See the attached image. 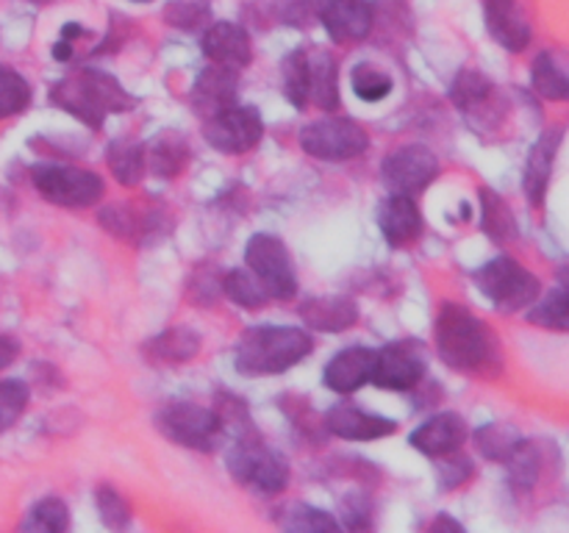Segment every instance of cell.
I'll use <instances>...</instances> for the list:
<instances>
[{
  "instance_id": "9a60e30c",
  "label": "cell",
  "mask_w": 569,
  "mask_h": 533,
  "mask_svg": "<svg viewBox=\"0 0 569 533\" xmlns=\"http://www.w3.org/2000/svg\"><path fill=\"white\" fill-rule=\"evenodd\" d=\"M467 439V425L459 414L445 411L431 416L411 433V447L420 450L428 459H445L450 453H459Z\"/></svg>"
},
{
  "instance_id": "60d3db41",
  "label": "cell",
  "mask_w": 569,
  "mask_h": 533,
  "mask_svg": "<svg viewBox=\"0 0 569 533\" xmlns=\"http://www.w3.org/2000/svg\"><path fill=\"white\" fill-rule=\"evenodd\" d=\"M278 17L287 26L309 28L315 17H320V0H278Z\"/></svg>"
},
{
  "instance_id": "bcb514c9",
  "label": "cell",
  "mask_w": 569,
  "mask_h": 533,
  "mask_svg": "<svg viewBox=\"0 0 569 533\" xmlns=\"http://www.w3.org/2000/svg\"><path fill=\"white\" fill-rule=\"evenodd\" d=\"M559 278H561V283H565V286L569 289V264L561 266V270H559Z\"/></svg>"
},
{
  "instance_id": "d6986e66",
  "label": "cell",
  "mask_w": 569,
  "mask_h": 533,
  "mask_svg": "<svg viewBox=\"0 0 569 533\" xmlns=\"http://www.w3.org/2000/svg\"><path fill=\"white\" fill-rule=\"evenodd\" d=\"M372 366H376V350L370 348H348L328 361L322 372V383L337 394H350L372 381Z\"/></svg>"
},
{
  "instance_id": "8fae6325",
  "label": "cell",
  "mask_w": 569,
  "mask_h": 533,
  "mask_svg": "<svg viewBox=\"0 0 569 533\" xmlns=\"http://www.w3.org/2000/svg\"><path fill=\"white\" fill-rule=\"evenodd\" d=\"M439 175V159L426 144H403L392 150L381 164V178L392 194H417Z\"/></svg>"
},
{
  "instance_id": "ac0fdd59",
  "label": "cell",
  "mask_w": 569,
  "mask_h": 533,
  "mask_svg": "<svg viewBox=\"0 0 569 533\" xmlns=\"http://www.w3.org/2000/svg\"><path fill=\"white\" fill-rule=\"evenodd\" d=\"M561 139H565V131L561 128H550L542 137L537 139V144L531 148L526 161V175H522V189H526L531 205H542L545 194H548L550 175H553L556 155H559Z\"/></svg>"
},
{
  "instance_id": "8d00e7d4",
  "label": "cell",
  "mask_w": 569,
  "mask_h": 533,
  "mask_svg": "<svg viewBox=\"0 0 569 533\" xmlns=\"http://www.w3.org/2000/svg\"><path fill=\"white\" fill-rule=\"evenodd\" d=\"M31 103V87L26 78L11 67L0 64V120L22 114Z\"/></svg>"
},
{
  "instance_id": "7402d4cb",
  "label": "cell",
  "mask_w": 569,
  "mask_h": 533,
  "mask_svg": "<svg viewBox=\"0 0 569 533\" xmlns=\"http://www.w3.org/2000/svg\"><path fill=\"white\" fill-rule=\"evenodd\" d=\"M306 328L322 333L348 331L359 320V305L350 298H311L300 305Z\"/></svg>"
},
{
  "instance_id": "ee69618b",
  "label": "cell",
  "mask_w": 569,
  "mask_h": 533,
  "mask_svg": "<svg viewBox=\"0 0 569 533\" xmlns=\"http://www.w3.org/2000/svg\"><path fill=\"white\" fill-rule=\"evenodd\" d=\"M17 355H20V342L14 336H0V370L14 364Z\"/></svg>"
},
{
  "instance_id": "d590c367",
  "label": "cell",
  "mask_w": 569,
  "mask_h": 533,
  "mask_svg": "<svg viewBox=\"0 0 569 533\" xmlns=\"http://www.w3.org/2000/svg\"><path fill=\"white\" fill-rule=\"evenodd\" d=\"M517 442H520V433L511 425H506V422H492V425L476 431L478 453L489 461H500V464L509 459L511 450L517 447Z\"/></svg>"
},
{
  "instance_id": "e0dca14e",
  "label": "cell",
  "mask_w": 569,
  "mask_h": 533,
  "mask_svg": "<svg viewBox=\"0 0 569 533\" xmlns=\"http://www.w3.org/2000/svg\"><path fill=\"white\" fill-rule=\"evenodd\" d=\"M487 28L500 48L522 53L531 44V22L517 0H487Z\"/></svg>"
},
{
  "instance_id": "ffe728a7",
  "label": "cell",
  "mask_w": 569,
  "mask_h": 533,
  "mask_svg": "<svg viewBox=\"0 0 569 533\" xmlns=\"http://www.w3.org/2000/svg\"><path fill=\"white\" fill-rule=\"evenodd\" d=\"M378 225L392 248H406L422 233L420 205L411 194H389L378 211Z\"/></svg>"
},
{
  "instance_id": "f35d334b",
  "label": "cell",
  "mask_w": 569,
  "mask_h": 533,
  "mask_svg": "<svg viewBox=\"0 0 569 533\" xmlns=\"http://www.w3.org/2000/svg\"><path fill=\"white\" fill-rule=\"evenodd\" d=\"M28 400H31V392H28L26 383L0 381V433L14 428V422L22 416V411L28 409Z\"/></svg>"
},
{
  "instance_id": "9c48e42d",
  "label": "cell",
  "mask_w": 569,
  "mask_h": 533,
  "mask_svg": "<svg viewBox=\"0 0 569 533\" xmlns=\"http://www.w3.org/2000/svg\"><path fill=\"white\" fill-rule=\"evenodd\" d=\"M156 428L170 442L181 444L187 450H200V453L214 450L217 436L222 431L217 411H209L194 403H167L156 414Z\"/></svg>"
},
{
  "instance_id": "52a82bcc",
  "label": "cell",
  "mask_w": 569,
  "mask_h": 533,
  "mask_svg": "<svg viewBox=\"0 0 569 533\" xmlns=\"http://www.w3.org/2000/svg\"><path fill=\"white\" fill-rule=\"evenodd\" d=\"M300 148L320 161L359 159L370 148L365 128L350 117H320L300 131Z\"/></svg>"
},
{
  "instance_id": "e575fe53",
  "label": "cell",
  "mask_w": 569,
  "mask_h": 533,
  "mask_svg": "<svg viewBox=\"0 0 569 533\" xmlns=\"http://www.w3.org/2000/svg\"><path fill=\"white\" fill-rule=\"evenodd\" d=\"M22 531H37V533H61L70 527V511L67 503L59 497H44L28 511L22 520Z\"/></svg>"
},
{
  "instance_id": "83f0119b",
  "label": "cell",
  "mask_w": 569,
  "mask_h": 533,
  "mask_svg": "<svg viewBox=\"0 0 569 533\" xmlns=\"http://www.w3.org/2000/svg\"><path fill=\"white\" fill-rule=\"evenodd\" d=\"M109 170L122 187H137L148 172V155H144V144L131 142V139H117L109 144Z\"/></svg>"
},
{
  "instance_id": "7dc6e473",
  "label": "cell",
  "mask_w": 569,
  "mask_h": 533,
  "mask_svg": "<svg viewBox=\"0 0 569 533\" xmlns=\"http://www.w3.org/2000/svg\"><path fill=\"white\" fill-rule=\"evenodd\" d=\"M133 3H148V0H133Z\"/></svg>"
},
{
  "instance_id": "ba28073f",
  "label": "cell",
  "mask_w": 569,
  "mask_h": 533,
  "mask_svg": "<svg viewBox=\"0 0 569 533\" xmlns=\"http://www.w3.org/2000/svg\"><path fill=\"white\" fill-rule=\"evenodd\" d=\"M248 270L264 283L270 300H292L298 294V275H295L292 255L287 244L272 233H256L250 237L244 250Z\"/></svg>"
},
{
  "instance_id": "7a4b0ae2",
  "label": "cell",
  "mask_w": 569,
  "mask_h": 533,
  "mask_svg": "<svg viewBox=\"0 0 569 533\" xmlns=\"http://www.w3.org/2000/svg\"><path fill=\"white\" fill-rule=\"evenodd\" d=\"M315 339L300 328L259 325L242 333L237 342V370L242 375H281L306 359Z\"/></svg>"
},
{
  "instance_id": "484cf974",
  "label": "cell",
  "mask_w": 569,
  "mask_h": 533,
  "mask_svg": "<svg viewBox=\"0 0 569 533\" xmlns=\"http://www.w3.org/2000/svg\"><path fill=\"white\" fill-rule=\"evenodd\" d=\"M311 61V89H309V103H315L322 111H337L339 109V67L337 59L326 50L309 56Z\"/></svg>"
},
{
  "instance_id": "8992f818",
  "label": "cell",
  "mask_w": 569,
  "mask_h": 533,
  "mask_svg": "<svg viewBox=\"0 0 569 533\" xmlns=\"http://www.w3.org/2000/svg\"><path fill=\"white\" fill-rule=\"evenodd\" d=\"M31 181L48 203L64 209H89L103 198V178L81 167L37 164L31 170Z\"/></svg>"
},
{
  "instance_id": "4dcf8cb0",
  "label": "cell",
  "mask_w": 569,
  "mask_h": 533,
  "mask_svg": "<svg viewBox=\"0 0 569 533\" xmlns=\"http://www.w3.org/2000/svg\"><path fill=\"white\" fill-rule=\"evenodd\" d=\"M283 78V98L295 105V109H306L309 105V89H311V61L306 50H292L281 64Z\"/></svg>"
},
{
  "instance_id": "f546056e",
  "label": "cell",
  "mask_w": 569,
  "mask_h": 533,
  "mask_svg": "<svg viewBox=\"0 0 569 533\" xmlns=\"http://www.w3.org/2000/svg\"><path fill=\"white\" fill-rule=\"evenodd\" d=\"M481 228L489 239L506 244L517 237V220L509 203L495 189H481Z\"/></svg>"
},
{
  "instance_id": "ab89813d",
  "label": "cell",
  "mask_w": 569,
  "mask_h": 533,
  "mask_svg": "<svg viewBox=\"0 0 569 533\" xmlns=\"http://www.w3.org/2000/svg\"><path fill=\"white\" fill-rule=\"evenodd\" d=\"M94 500H98L100 520H103L106 527H111V531H122V527L131 522V505L122 500V494L117 492V489L100 486L98 494H94Z\"/></svg>"
},
{
  "instance_id": "836d02e7",
  "label": "cell",
  "mask_w": 569,
  "mask_h": 533,
  "mask_svg": "<svg viewBox=\"0 0 569 533\" xmlns=\"http://www.w3.org/2000/svg\"><path fill=\"white\" fill-rule=\"evenodd\" d=\"M222 292L231 303L242 305V309H261L270 300L264 283L253 275L250 270H231L222 278Z\"/></svg>"
},
{
  "instance_id": "5b68a950",
  "label": "cell",
  "mask_w": 569,
  "mask_h": 533,
  "mask_svg": "<svg viewBox=\"0 0 569 533\" xmlns=\"http://www.w3.org/2000/svg\"><path fill=\"white\" fill-rule=\"evenodd\" d=\"M228 470L233 481L256 494H278L289 483L287 461L276 450L267 447L261 439H239L228 453Z\"/></svg>"
},
{
  "instance_id": "30bf717a",
  "label": "cell",
  "mask_w": 569,
  "mask_h": 533,
  "mask_svg": "<svg viewBox=\"0 0 569 533\" xmlns=\"http://www.w3.org/2000/svg\"><path fill=\"white\" fill-rule=\"evenodd\" d=\"M261 137H264V122L253 105L231 103L206 117L203 122V139L209 148L228 155L248 153L261 142Z\"/></svg>"
},
{
  "instance_id": "d6a6232c",
  "label": "cell",
  "mask_w": 569,
  "mask_h": 533,
  "mask_svg": "<svg viewBox=\"0 0 569 533\" xmlns=\"http://www.w3.org/2000/svg\"><path fill=\"white\" fill-rule=\"evenodd\" d=\"M278 525L287 527V531L295 533H328L339 531V522L333 520L326 511L315 509V505L292 503L287 509H281V516H278Z\"/></svg>"
},
{
  "instance_id": "7c38bea8",
  "label": "cell",
  "mask_w": 569,
  "mask_h": 533,
  "mask_svg": "<svg viewBox=\"0 0 569 533\" xmlns=\"http://www.w3.org/2000/svg\"><path fill=\"white\" fill-rule=\"evenodd\" d=\"M426 375V355L420 344L395 342L376 350V366H372V383L392 392H409L420 386Z\"/></svg>"
},
{
  "instance_id": "1f68e13d",
  "label": "cell",
  "mask_w": 569,
  "mask_h": 533,
  "mask_svg": "<svg viewBox=\"0 0 569 533\" xmlns=\"http://www.w3.org/2000/svg\"><path fill=\"white\" fill-rule=\"evenodd\" d=\"M528 322L548 331L569 333V289L561 283L559 289H550L542 300H533L528 305Z\"/></svg>"
},
{
  "instance_id": "7bdbcfd3",
  "label": "cell",
  "mask_w": 569,
  "mask_h": 533,
  "mask_svg": "<svg viewBox=\"0 0 569 533\" xmlns=\"http://www.w3.org/2000/svg\"><path fill=\"white\" fill-rule=\"evenodd\" d=\"M445 464L439 466V483H442L445 489H459L461 483H467L472 477V464L467 459H461V455L450 453L445 455Z\"/></svg>"
},
{
  "instance_id": "4fadbf2b",
  "label": "cell",
  "mask_w": 569,
  "mask_h": 533,
  "mask_svg": "<svg viewBox=\"0 0 569 533\" xmlns=\"http://www.w3.org/2000/svg\"><path fill=\"white\" fill-rule=\"evenodd\" d=\"M320 22L337 44L361 42L372 31V6L367 0H320Z\"/></svg>"
},
{
  "instance_id": "4316f807",
  "label": "cell",
  "mask_w": 569,
  "mask_h": 533,
  "mask_svg": "<svg viewBox=\"0 0 569 533\" xmlns=\"http://www.w3.org/2000/svg\"><path fill=\"white\" fill-rule=\"evenodd\" d=\"M503 464L506 470H509L511 486H515L517 492H531L539 483V477H542L545 453L542 447H539V442H526V439H520Z\"/></svg>"
},
{
  "instance_id": "277c9868",
  "label": "cell",
  "mask_w": 569,
  "mask_h": 533,
  "mask_svg": "<svg viewBox=\"0 0 569 533\" xmlns=\"http://www.w3.org/2000/svg\"><path fill=\"white\" fill-rule=\"evenodd\" d=\"M476 281L481 292L489 298V303L498 311H503V314L528 309L542 294L539 278L531 270H526L520 261L511 259V255H500V259L483 264L476 272Z\"/></svg>"
},
{
  "instance_id": "f6af8a7d",
  "label": "cell",
  "mask_w": 569,
  "mask_h": 533,
  "mask_svg": "<svg viewBox=\"0 0 569 533\" xmlns=\"http://www.w3.org/2000/svg\"><path fill=\"white\" fill-rule=\"evenodd\" d=\"M439 527H450V531H461V525H459V522L448 520V516H442V520H437V522H433V531H439Z\"/></svg>"
},
{
  "instance_id": "3957f363",
  "label": "cell",
  "mask_w": 569,
  "mask_h": 533,
  "mask_svg": "<svg viewBox=\"0 0 569 533\" xmlns=\"http://www.w3.org/2000/svg\"><path fill=\"white\" fill-rule=\"evenodd\" d=\"M50 100L61 111L81 120L83 125L98 131L109 114H120L133 105V98L109 76L100 70H81L64 78L50 89Z\"/></svg>"
},
{
  "instance_id": "cb8c5ba5",
  "label": "cell",
  "mask_w": 569,
  "mask_h": 533,
  "mask_svg": "<svg viewBox=\"0 0 569 533\" xmlns=\"http://www.w3.org/2000/svg\"><path fill=\"white\" fill-rule=\"evenodd\" d=\"M531 83L545 100L565 103V100H569V56L556 53V50H542L533 59Z\"/></svg>"
},
{
  "instance_id": "603a6c76",
  "label": "cell",
  "mask_w": 569,
  "mask_h": 533,
  "mask_svg": "<svg viewBox=\"0 0 569 533\" xmlns=\"http://www.w3.org/2000/svg\"><path fill=\"white\" fill-rule=\"evenodd\" d=\"M450 100L459 111H465L467 117L472 114H489L498 100V87L489 81L487 76H481L478 70H461L456 76L453 87H450Z\"/></svg>"
},
{
  "instance_id": "f1b7e54d",
  "label": "cell",
  "mask_w": 569,
  "mask_h": 533,
  "mask_svg": "<svg viewBox=\"0 0 569 533\" xmlns=\"http://www.w3.org/2000/svg\"><path fill=\"white\" fill-rule=\"evenodd\" d=\"M200 350V336L189 328H167L159 336L148 342L150 359L164 361V364H181V361L194 359Z\"/></svg>"
},
{
  "instance_id": "44dd1931",
  "label": "cell",
  "mask_w": 569,
  "mask_h": 533,
  "mask_svg": "<svg viewBox=\"0 0 569 533\" xmlns=\"http://www.w3.org/2000/svg\"><path fill=\"white\" fill-rule=\"evenodd\" d=\"M237 87H239V70L231 67L214 64L206 72H200L198 83L192 87V105L206 117L214 111L226 109V105L237 103Z\"/></svg>"
},
{
  "instance_id": "6da1fadb",
  "label": "cell",
  "mask_w": 569,
  "mask_h": 533,
  "mask_svg": "<svg viewBox=\"0 0 569 533\" xmlns=\"http://www.w3.org/2000/svg\"><path fill=\"white\" fill-rule=\"evenodd\" d=\"M437 350L448 366L495 378L503 370L498 336L483 320L459 303H445L437 314Z\"/></svg>"
},
{
  "instance_id": "2e32d148",
  "label": "cell",
  "mask_w": 569,
  "mask_h": 533,
  "mask_svg": "<svg viewBox=\"0 0 569 533\" xmlns=\"http://www.w3.org/2000/svg\"><path fill=\"white\" fill-rule=\"evenodd\" d=\"M203 53L211 64L242 70L253 61V44H250L248 31L237 22H214L203 33Z\"/></svg>"
},
{
  "instance_id": "5bb4252c",
  "label": "cell",
  "mask_w": 569,
  "mask_h": 533,
  "mask_svg": "<svg viewBox=\"0 0 569 533\" xmlns=\"http://www.w3.org/2000/svg\"><path fill=\"white\" fill-rule=\"evenodd\" d=\"M326 428L333 436L345 439V442H372V439L392 436L398 431V422L370 414V411L359 409L353 403H342L328 411Z\"/></svg>"
},
{
  "instance_id": "74e56055",
  "label": "cell",
  "mask_w": 569,
  "mask_h": 533,
  "mask_svg": "<svg viewBox=\"0 0 569 533\" xmlns=\"http://www.w3.org/2000/svg\"><path fill=\"white\" fill-rule=\"evenodd\" d=\"M350 81H353V92L359 94L361 100H367V103H378V100L389 98V92L395 89L392 76L383 70H378V67H372V64L356 67L353 76H350Z\"/></svg>"
},
{
  "instance_id": "b9f144b4",
  "label": "cell",
  "mask_w": 569,
  "mask_h": 533,
  "mask_svg": "<svg viewBox=\"0 0 569 533\" xmlns=\"http://www.w3.org/2000/svg\"><path fill=\"white\" fill-rule=\"evenodd\" d=\"M206 14H209V6H206L203 0H176V3L164 11L167 22L178 28L200 26V20H203Z\"/></svg>"
},
{
  "instance_id": "d4e9b609",
  "label": "cell",
  "mask_w": 569,
  "mask_h": 533,
  "mask_svg": "<svg viewBox=\"0 0 569 533\" xmlns=\"http://www.w3.org/2000/svg\"><path fill=\"white\" fill-rule=\"evenodd\" d=\"M144 155H148L150 172H156L159 178H176L181 175L189 161V144L181 133L164 131L150 142V148H144Z\"/></svg>"
}]
</instances>
